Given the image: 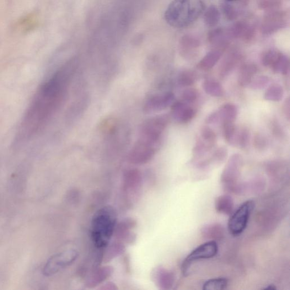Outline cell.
Instances as JSON below:
<instances>
[{
	"mask_svg": "<svg viewBox=\"0 0 290 290\" xmlns=\"http://www.w3.org/2000/svg\"><path fill=\"white\" fill-rule=\"evenodd\" d=\"M107 248L104 257V261L108 262L115 257L121 255L125 251V246L122 243H114Z\"/></svg>",
	"mask_w": 290,
	"mask_h": 290,
	"instance_id": "836d02e7",
	"label": "cell"
},
{
	"mask_svg": "<svg viewBox=\"0 0 290 290\" xmlns=\"http://www.w3.org/2000/svg\"><path fill=\"white\" fill-rule=\"evenodd\" d=\"M289 98H287L285 101L283 106V111L284 115H285L286 119L289 120L290 117V103H289Z\"/></svg>",
	"mask_w": 290,
	"mask_h": 290,
	"instance_id": "f6af8a7d",
	"label": "cell"
},
{
	"mask_svg": "<svg viewBox=\"0 0 290 290\" xmlns=\"http://www.w3.org/2000/svg\"><path fill=\"white\" fill-rule=\"evenodd\" d=\"M125 184L128 188H134L140 184L141 174L137 170H130L126 172L125 175Z\"/></svg>",
	"mask_w": 290,
	"mask_h": 290,
	"instance_id": "4dcf8cb0",
	"label": "cell"
},
{
	"mask_svg": "<svg viewBox=\"0 0 290 290\" xmlns=\"http://www.w3.org/2000/svg\"><path fill=\"white\" fill-rule=\"evenodd\" d=\"M221 19V13L218 8L212 5L204 13V22L209 28H214Z\"/></svg>",
	"mask_w": 290,
	"mask_h": 290,
	"instance_id": "d4e9b609",
	"label": "cell"
},
{
	"mask_svg": "<svg viewBox=\"0 0 290 290\" xmlns=\"http://www.w3.org/2000/svg\"><path fill=\"white\" fill-rule=\"evenodd\" d=\"M270 81V79L266 76L257 77L252 79L248 87L254 90H261L265 88Z\"/></svg>",
	"mask_w": 290,
	"mask_h": 290,
	"instance_id": "ab89813d",
	"label": "cell"
},
{
	"mask_svg": "<svg viewBox=\"0 0 290 290\" xmlns=\"http://www.w3.org/2000/svg\"><path fill=\"white\" fill-rule=\"evenodd\" d=\"M166 115L155 116L144 121L139 133L138 140L159 148L162 135L169 123Z\"/></svg>",
	"mask_w": 290,
	"mask_h": 290,
	"instance_id": "5b68a950",
	"label": "cell"
},
{
	"mask_svg": "<svg viewBox=\"0 0 290 290\" xmlns=\"http://www.w3.org/2000/svg\"><path fill=\"white\" fill-rule=\"evenodd\" d=\"M205 8L203 0H173L165 10L164 18L174 28H185L196 22Z\"/></svg>",
	"mask_w": 290,
	"mask_h": 290,
	"instance_id": "7a4b0ae2",
	"label": "cell"
},
{
	"mask_svg": "<svg viewBox=\"0 0 290 290\" xmlns=\"http://www.w3.org/2000/svg\"><path fill=\"white\" fill-rule=\"evenodd\" d=\"M288 15L280 9L267 12L263 18L261 31L264 35H271L285 28L288 24Z\"/></svg>",
	"mask_w": 290,
	"mask_h": 290,
	"instance_id": "9c48e42d",
	"label": "cell"
},
{
	"mask_svg": "<svg viewBox=\"0 0 290 290\" xmlns=\"http://www.w3.org/2000/svg\"><path fill=\"white\" fill-rule=\"evenodd\" d=\"M223 136L225 141L231 145H235L237 128L235 123L232 122H224L222 123Z\"/></svg>",
	"mask_w": 290,
	"mask_h": 290,
	"instance_id": "f1b7e54d",
	"label": "cell"
},
{
	"mask_svg": "<svg viewBox=\"0 0 290 290\" xmlns=\"http://www.w3.org/2000/svg\"><path fill=\"white\" fill-rule=\"evenodd\" d=\"M257 71L258 68L253 63H245L241 66L238 76V83L241 87H248Z\"/></svg>",
	"mask_w": 290,
	"mask_h": 290,
	"instance_id": "ffe728a7",
	"label": "cell"
},
{
	"mask_svg": "<svg viewBox=\"0 0 290 290\" xmlns=\"http://www.w3.org/2000/svg\"><path fill=\"white\" fill-rule=\"evenodd\" d=\"M116 222V211L111 206L103 207L95 213L91 223V236L96 248H105L109 245Z\"/></svg>",
	"mask_w": 290,
	"mask_h": 290,
	"instance_id": "3957f363",
	"label": "cell"
},
{
	"mask_svg": "<svg viewBox=\"0 0 290 290\" xmlns=\"http://www.w3.org/2000/svg\"><path fill=\"white\" fill-rule=\"evenodd\" d=\"M272 130L274 135L276 137L281 138L283 136V131L279 125L276 122H273L272 125Z\"/></svg>",
	"mask_w": 290,
	"mask_h": 290,
	"instance_id": "ee69618b",
	"label": "cell"
},
{
	"mask_svg": "<svg viewBox=\"0 0 290 290\" xmlns=\"http://www.w3.org/2000/svg\"><path fill=\"white\" fill-rule=\"evenodd\" d=\"M78 252L75 250H67L58 252L47 260L43 270L45 276L49 277L71 265L77 259Z\"/></svg>",
	"mask_w": 290,
	"mask_h": 290,
	"instance_id": "8992f818",
	"label": "cell"
},
{
	"mask_svg": "<svg viewBox=\"0 0 290 290\" xmlns=\"http://www.w3.org/2000/svg\"><path fill=\"white\" fill-rule=\"evenodd\" d=\"M250 137L249 129L246 127L241 128L236 134L235 145L244 150L248 149L250 146Z\"/></svg>",
	"mask_w": 290,
	"mask_h": 290,
	"instance_id": "484cf974",
	"label": "cell"
},
{
	"mask_svg": "<svg viewBox=\"0 0 290 290\" xmlns=\"http://www.w3.org/2000/svg\"><path fill=\"white\" fill-rule=\"evenodd\" d=\"M241 3H242L243 5H247L249 2V0H239Z\"/></svg>",
	"mask_w": 290,
	"mask_h": 290,
	"instance_id": "c3c4849f",
	"label": "cell"
},
{
	"mask_svg": "<svg viewBox=\"0 0 290 290\" xmlns=\"http://www.w3.org/2000/svg\"><path fill=\"white\" fill-rule=\"evenodd\" d=\"M222 11L226 18L229 20H234L238 17V12L237 9L228 2L224 3L222 4Z\"/></svg>",
	"mask_w": 290,
	"mask_h": 290,
	"instance_id": "f35d334b",
	"label": "cell"
},
{
	"mask_svg": "<svg viewBox=\"0 0 290 290\" xmlns=\"http://www.w3.org/2000/svg\"><path fill=\"white\" fill-rule=\"evenodd\" d=\"M74 66L73 61L66 64L37 89L20 123L16 137L17 143L35 136L54 115L65 97Z\"/></svg>",
	"mask_w": 290,
	"mask_h": 290,
	"instance_id": "6da1fadb",
	"label": "cell"
},
{
	"mask_svg": "<svg viewBox=\"0 0 290 290\" xmlns=\"http://www.w3.org/2000/svg\"><path fill=\"white\" fill-rule=\"evenodd\" d=\"M255 206L253 200L246 201L232 215L228 223V229L231 234L238 236L244 232Z\"/></svg>",
	"mask_w": 290,
	"mask_h": 290,
	"instance_id": "52a82bcc",
	"label": "cell"
},
{
	"mask_svg": "<svg viewBox=\"0 0 290 290\" xmlns=\"http://www.w3.org/2000/svg\"><path fill=\"white\" fill-rule=\"evenodd\" d=\"M276 287L274 284H270L264 288L265 290H276Z\"/></svg>",
	"mask_w": 290,
	"mask_h": 290,
	"instance_id": "7dc6e473",
	"label": "cell"
},
{
	"mask_svg": "<svg viewBox=\"0 0 290 290\" xmlns=\"http://www.w3.org/2000/svg\"><path fill=\"white\" fill-rule=\"evenodd\" d=\"M171 111L174 119L182 123L189 122L196 115L195 110L182 101L174 102Z\"/></svg>",
	"mask_w": 290,
	"mask_h": 290,
	"instance_id": "5bb4252c",
	"label": "cell"
},
{
	"mask_svg": "<svg viewBox=\"0 0 290 290\" xmlns=\"http://www.w3.org/2000/svg\"><path fill=\"white\" fill-rule=\"evenodd\" d=\"M197 79V75L192 71H185L181 73L178 79L179 84L182 87H191Z\"/></svg>",
	"mask_w": 290,
	"mask_h": 290,
	"instance_id": "e575fe53",
	"label": "cell"
},
{
	"mask_svg": "<svg viewBox=\"0 0 290 290\" xmlns=\"http://www.w3.org/2000/svg\"><path fill=\"white\" fill-rule=\"evenodd\" d=\"M231 38L239 39L245 42L253 40L255 30L253 26L244 21H239L228 29Z\"/></svg>",
	"mask_w": 290,
	"mask_h": 290,
	"instance_id": "7c38bea8",
	"label": "cell"
},
{
	"mask_svg": "<svg viewBox=\"0 0 290 290\" xmlns=\"http://www.w3.org/2000/svg\"><path fill=\"white\" fill-rule=\"evenodd\" d=\"M218 112L220 117V122H221L222 123L228 122H234L238 114L237 107L232 103L223 105L218 110Z\"/></svg>",
	"mask_w": 290,
	"mask_h": 290,
	"instance_id": "603a6c76",
	"label": "cell"
},
{
	"mask_svg": "<svg viewBox=\"0 0 290 290\" xmlns=\"http://www.w3.org/2000/svg\"><path fill=\"white\" fill-rule=\"evenodd\" d=\"M243 160L241 155L235 154L230 158L221 176L223 189L229 193L241 194L243 182H241V172Z\"/></svg>",
	"mask_w": 290,
	"mask_h": 290,
	"instance_id": "277c9868",
	"label": "cell"
},
{
	"mask_svg": "<svg viewBox=\"0 0 290 290\" xmlns=\"http://www.w3.org/2000/svg\"><path fill=\"white\" fill-rule=\"evenodd\" d=\"M227 155V149L225 147H221L215 150L209 159H210L211 164H219L226 159Z\"/></svg>",
	"mask_w": 290,
	"mask_h": 290,
	"instance_id": "74e56055",
	"label": "cell"
},
{
	"mask_svg": "<svg viewBox=\"0 0 290 290\" xmlns=\"http://www.w3.org/2000/svg\"><path fill=\"white\" fill-rule=\"evenodd\" d=\"M272 69L275 73L287 75L289 69V61L288 57L283 54L275 65L272 68Z\"/></svg>",
	"mask_w": 290,
	"mask_h": 290,
	"instance_id": "8d00e7d4",
	"label": "cell"
},
{
	"mask_svg": "<svg viewBox=\"0 0 290 290\" xmlns=\"http://www.w3.org/2000/svg\"><path fill=\"white\" fill-rule=\"evenodd\" d=\"M218 252L216 241H209L197 247L188 255L182 263L181 270L184 276H187L193 263L202 260L212 259Z\"/></svg>",
	"mask_w": 290,
	"mask_h": 290,
	"instance_id": "ba28073f",
	"label": "cell"
},
{
	"mask_svg": "<svg viewBox=\"0 0 290 290\" xmlns=\"http://www.w3.org/2000/svg\"><path fill=\"white\" fill-rule=\"evenodd\" d=\"M267 174L273 179L281 180L288 175V165L285 161L272 160L266 164Z\"/></svg>",
	"mask_w": 290,
	"mask_h": 290,
	"instance_id": "2e32d148",
	"label": "cell"
},
{
	"mask_svg": "<svg viewBox=\"0 0 290 290\" xmlns=\"http://www.w3.org/2000/svg\"><path fill=\"white\" fill-rule=\"evenodd\" d=\"M207 125H215L220 122V117L218 111L212 112L211 114L209 115L205 120Z\"/></svg>",
	"mask_w": 290,
	"mask_h": 290,
	"instance_id": "7bdbcfd3",
	"label": "cell"
},
{
	"mask_svg": "<svg viewBox=\"0 0 290 290\" xmlns=\"http://www.w3.org/2000/svg\"><path fill=\"white\" fill-rule=\"evenodd\" d=\"M200 138L211 148L216 145L217 140L216 133L212 128L208 126L202 128L200 132Z\"/></svg>",
	"mask_w": 290,
	"mask_h": 290,
	"instance_id": "d6a6232c",
	"label": "cell"
},
{
	"mask_svg": "<svg viewBox=\"0 0 290 290\" xmlns=\"http://www.w3.org/2000/svg\"><path fill=\"white\" fill-rule=\"evenodd\" d=\"M106 286H107L106 287H104L103 288H101L102 289H116V287L114 283H107L106 284Z\"/></svg>",
	"mask_w": 290,
	"mask_h": 290,
	"instance_id": "bcb514c9",
	"label": "cell"
},
{
	"mask_svg": "<svg viewBox=\"0 0 290 290\" xmlns=\"http://www.w3.org/2000/svg\"><path fill=\"white\" fill-rule=\"evenodd\" d=\"M200 45L199 40L191 35H185L182 37L180 46L182 52L190 53L196 49Z\"/></svg>",
	"mask_w": 290,
	"mask_h": 290,
	"instance_id": "1f68e13d",
	"label": "cell"
},
{
	"mask_svg": "<svg viewBox=\"0 0 290 290\" xmlns=\"http://www.w3.org/2000/svg\"><path fill=\"white\" fill-rule=\"evenodd\" d=\"M222 55V50L215 49L209 52L197 64V68L202 71H208L216 65Z\"/></svg>",
	"mask_w": 290,
	"mask_h": 290,
	"instance_id": "7402d4cb",
	"label": "cell"
},
{
	"mask_svg": "<svg viewBox=\"0 0 290 290\" xmlns=\"http://www.w3.org/2000/svg\"><path fill=\"white\" fill-rule=\"evenodd\" d=\"M229 281L226 278H218L209 279L203 284L204 290H222L227 288Z\"/></svg>",
	"mask_w": 290,
	"mask_h": 290,
	"instance_id": "f546056e",
	"label": "cell"
},
{
	"mask_svg": "<svg viewBox=\"0 0 290 290\" xmlns=\"http://www.w3.org/2000/svg\"><path fill=\"white\" fill-rule=\"evenodd\" d=\"M198 97V92L196 89L193 88L187 89L182 94V99L187 103H193Z\"/></svg>",
	"mask_w": 290,
	"mask_h": 290,
	"instance_id": "b9f144b4",
	"label": "cell"
},
{
	"mask_svg": "<svg viewBox=\"0 0 290 290\" xmlns=\"http://www.w3.org/2000/svg\"><path fill=\"white\" fill-rule=\"evenodd\" d=\"M152 277L160 289H170L174 286L176 279L174 273L163 267L155 268Z\"/></svg>",
	"mask_w": 290,
	"mask_h": 290,
	"instance_id": "4fadbf2b",
	"label": "cell"
},
{
	"mask_svg": "<svg viewBox=\"0 0 290 290\" xmlns=\"http://www.w3.org/2000/svg\"><path fill=\"white\" fill-rule=\"evenodd\" d=\"M224 229L221 224H208L201 230V235L204 239L216 241L222 240L224 236Z\"/></svg>",
	"mask_w": 290,
	"mask_h": 290,
	"instance_id": "d6986e66",
	"label": "cell"
},
{
	"mask_svg": "<svg viewBox=\"0 0 290 290\" xmlns=\"http://www.w3.org/2000/svg\"><path fill=\"white\" fill-rule=\"evenodd\" d=\"M225 1H227V2H232V1H233V0H225Z\"/></svg>",
	"mask_w": 290,
	"mask_h": 290,
	"instance_id": "681fc988",
	"label": "cell"
},
{
	"mask_svg": "<svg viewBox=\"0 0 290 290\" xmlns=\"http://www.w3.org/2000/svg\"><path fill=\"white\" fill-rule=\"evenodd\" d=\"M215 209L219 214L231 216L234 209L233 198L227 195L218 196L215 200Z\"/></svg>",
	"mask_w": 290,
	"mask_h": 290,
	"instance_id": "44dd1931",
	"label": "cell"
},
{
	"mask_svg": "<svg viewBox=\"0 0 290 290\" xmlns=\"http://www.w3.org/2000/svg\"><path fill=\"white\" fill-rule=\"evenodd\" d=\"M208 39L210 44L216 47V49L223 50L226 48L232 40L228 29L218 28L210 31Z\"/></svg>",
	"mask_w": 290,
	"mask_h": 290,
	"instance_id": "9a60e30c",
	"label": "cell"
},
{
	"mask_svg": "<svg viewBox=\"0 0 290 290\" xmlns=\"http://www.w3.org/2000/svg\"><path fill=\"white\" fill-rule=\"evenodd\" d=\"M284 90L281 85L273 84L268 88L264 95L265 100L272 101H279L283 98Z\"/></svg>",
	"mask_w": 290,
	"mask_h": 290,
	"instance_id": "83f0119b",
	"label": "cell"
},
{
	"mask_svg": "<svg viewBox=\"0 0 290 290\" xmlns=\"http://www.w3.org/2000/svg\"><path fill=\"white\" fill-rule=\"evenodd\" d=\"M241 55L237 51H232L224 58L219 68V75L224 78L232 72L241 60Z\"/></svg>",
	"mask_w": 290,
	"mask_h": 290,
	"instance_id": "ac0fdd59",
	"label": "cell"
},
{
	"mask_svg": "<svg viewBox=\"0 0 290 290\" xmlns=\"http://www.w3.org/2000/svg\"><path fill=\"white\" fill-rule=\"evenodd\" d=\"M257 5L258 7L261 10L271 12L273 10L280 9L282 2L281 0H257Z\"/></svg>",
	"mask_w": 290,
	"mask_h": 290,
	"instance_id": "d590c367",
	"label": "cell"
},
{
	"mask_svg": "<svg viewBox=\"0 0 290 290\" xmlns=\"http://www.w3.org/2000/svg\"><path fill=\"white\" fill-rule=\"evenodd\" d=\"M268 142L266 137L261 133L255 134L253 139V144L254 148L258 151H264L267 147Z\"/></svg>",
	"mask_w": 290,
	"mask_h": 290,
	"instance_id": "60d3db41",
	"label": "cell"
},
{
	"mask_svg": "<svg viewBox=\"0 0 290 290\" xmlns=\"http://www.w3.org/2000/svg\"><path fill=\"white\" fill-rule=\"evenodd\" d=\"M158 149L151 144L138 140L129 153L128 160L133 164H146L154 157Z\"/></svg>",
	"mask_w": 290,
	"mask_h": 290,
	"instance_id": "30bf717a",
	"label": "cell"
},
{
	"mask_svg": "<svg viewBox=\"0 0 290 290\" xmlns=\"http://www.w3.org/2000/svg\"><path fill=\"white\" fill-rule=\"evenodd\" d=\"M282 55L283 53L277 50H267L262 55L261 62L262 65L272 68L275 65Z\"/></svg>",
	"mask_w": 290,
	"mask_h": 290,
	"instance_id": "4316f807",
	"label": "cell"
},
{
	"mask_svg": "<svg viewBox=\"0 0 290 290\" xmlns=\"http://www.w3.org/2000/svg\"><path fill=\"white\" fill-rule=\"evenodd\" d=\"M202 88L207 94L213 97H221L224 93L222 85L214 79H208L204 80Z\"/></svg>",
	"mask_w": 290,
	"mask_h": 290,
	"instance_id": "cb8c5ba5",
	"label": "cell"
},
{
	"mask_svg": "<svg viewBox=\"0 0 290 290\" xmlns=\"http://www.w3.org/2000/svg\"><path fill=\"white\" fill-rule=\"evenodd\" d=\"M175 95L173 93L155 94L149 96L145 100L143 110L147 112L162 111L173 104Z\"/></svg>",
	"mask_w": 290,
	"mask_h": 290,
	"instance_id": "8fae6325",
	"label": "cell"
},
{
	"mask_svg": "<svg viewBox=\"0 0 290 290\" xmlns=\"http://www.w3.org/2000/svg\"><path fill=\"white\" fill-rule=\"evenodd\" d=\"M114 272L112 266H104L96 268L87 279L86 285L93 288L99 285L108 279Z\"/></svg>",
	"mask_w": 290,
	"mask_h": 290,
	"instance_id": "e0dca14e",
	"label": "cell"
}]
</instances>
